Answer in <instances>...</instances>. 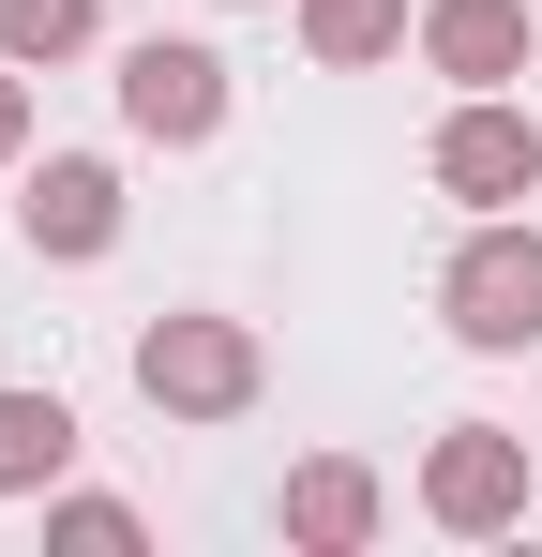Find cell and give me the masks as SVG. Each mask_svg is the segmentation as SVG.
Instances as JSON below:
<instances>
[{
  "label": "cell",
  "mask_w": 542,
  "mask_h": 557,
  "mask_svg": "<svg viewBox=\"0 0 542 557\" xmlns=\"http://www.w3.org/2000/svg\"><path fill=\"white\" fill-rule=\"evenodd\" d=\"M30 151V61H0V166Z\"/></svg>",
  "instance_id": "13"
},
{
  "label": "cell",
  "mask_w": 542,
  "mask_h": 557,
  "mask_svg": "<svg viewBox=\"0 0 542 557\" xmlns=\"http://www.w3.org/2000/svg\"><path fill=\"white\" fill-rule=\"evenodd\" d=\"M377 512H392V482H377L361 453L286 467V543H301V557H361V543H377Z\"/></svg>",
  "instance_id": "7"
},
{
  "label": "cell",
  "mask_w": 542,
  "mask_h": 557,
  "mask_svg": "<svg viewBox=\"0 0 542 557\" xmlns=\"http://www.w3.org/2000/svg\"><path fill=\"white\" fill-rule=\"evenodd\" d=\"M106 30V0H0V61H76Z\"/></svg>",
  "instance_id": "11"
},
{
  "label": "cell",
  "mask_w": 542,
  "mask_h": 557,
  "mask_svg": "<svg viewBox=\"0 0 542 557\" xmlns=\"http://www.w3.org/2000/svg\"><path fill=\"white\" fill-rule=\"evenodd\" d=\"M422 61H438L452 91L528 76V0H422Z\"/></svg>",
  "instance_id": "8"
},
{
  "label": "cell",
  "mask_w": 542,
  "mask_h": 557,
  "mask_svg": "<svg viewBox=\"0 0 542 557\" xmlns=\"http://www.w3.org/2000/svg\"><path fill=\"white\" fill-rule=\"evenodd\" d=\"M422 166H438V196H467V211H513V196H542V121L497 106V91H467Z\"/></svg>",
  "instance_id": "5"
},
{
  "label": "cell",
  "mask_w": 542,
  "mask_h": 557,
  "mask_svg": "<svg viewBox=\"0 0 542 557\" xmlns=\"http://www.w3.org/2000/svg\"><path fill=\"white\" fill-rule=\"evenodd\" d=\"M438 317H452V347H542V226H513V211H482L467 226V257L438 272Z\"/></svg>",
  "instance_id": "2"
},
{
  "label": "cell",
  "mask_w": 542,
  "mask_h": 557,
  "mask_svg": "<svg viewBox=\"0 0 542 557\" xmlns=\"http://www.w3.org/2000/svg\"><path fill=\"white\" fill-rule=\"evenodd\" d=\"M422 512H438L452 543L528 528V437H513V422H452L438 453H422Z\"/></svg>",
  "instance_id": "3"
},
{
  "label": "cell",
  "mask_w": 542,
  "mask_h": 557,
  "mask_svg": "<svg viewBox=\"0 0 542 557\" xmlns=\"http://www.w3.org/2000/svg\"><path fill=\"white\" fill-rule=\"evenodd\" d=\"M46 543H76V557H136V512H121V497H46Z\"/></svg>",
  "instance_id": "12"
},
{
  "label": "cell",
  "mask_w": 542,
  "mask_h": 557,
  "mask_svg": "<svg viewBox=\"0 0 542 557\" xmlns=\"http://www.w3.org/2000/svg\"><path fill=\"white\" fill-rule=\"evenodd\" d=\"M15 226H30V257H61V272L106 257V242H121V166H106V151H46V166L15 182Z\"/></svg>",
  "instance_id": "6"
},
{
  "label": "cell",
  "mask_w": 542,
  "mask_h": 557,
  "mask_svg": "<svg viewBox=\"0 0 542 557\" xmlns=\"http://www.w3.org/2000/svg\"><path fill=\"white\" fill-rule=\"evenodd\" d=\"M301 46H317L332 76H361V61L407 46V0H301Z\"/></svg>",
  "instance_id": "10"
},
{
  "label": "cell",
  "mask_w": 542,
  "mask_h": 557,
  "mask_svg": "<svg viewBox=\"0 0 542 557\" xmlns=\"http://www.w3.org/2000/svg\"><path fill=\"white\" fill-rule=\"evenodd\" d=\"M76 467V407L61 392H0V497H46Z\"/></svg>",
  "instance_id": "9"
},
{
  "label": "cell",
  "mask_w": 542,
  "mask_h": 557,
  "mask_svg": "<svg viewBox=\"0 0 542 557\" xmlns=\"http://www.w3.org/2000/svg\"><path fill=\"white\" fill-rule=\"evenodd\" d=\"M121 121H136L151 151H196V136H226V46H196V30H151V46H121Z\"/></svg>",
  "instance_id": "4"
},
{
  "label": "cell",
  "mask_w": 542,
  "mask_h": 557,
  "mask_svg": "<svg viewBox=\"0 0 542 557\" xmlns=\"http://www.w3.org/2000/svg\"><path fill=\"white\" fill-rule=\"evenodd\" d=\"M136 392H151L167 422H242L271 392V362H257L242 317H151V332H136Z\"/></svg>",
  "instance_id": "1"
}]
</instances>
